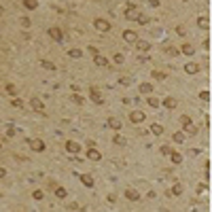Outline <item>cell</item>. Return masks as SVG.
Masks as SVG:
<instances>
[{"instance_id":"cell-44","label":"cell","mask_w":212,"mask_h":212,"mask_svg":"<svg viewBox=\"0 0 212 212\" xmlns=\"http://www.w3.org/2000/svg\"><path fill=\"white\" fill-rule=\"evenodd\" d=\"M170 55H180V49H166Z\"/></svg>"},{"instance_id":"cell-4","label":"cell","mask_w":212,"mask_h":212,"mask_svg":"<svg viewBox=\"0 0 212 212\" xmlns=\"http://www.w3.org/2000/svg\"><path fill=\"white\" fill-rule=\"evenodd\" d=\"M138 15H140V11L136 9V4H131V2H129V4L125 6V19L136 21V19H138Z\"/></svg>"},{"instance_id":"cell-30","label":"cell","mask_w":212,"mask_h":212,"mask_svg":"<svg viewBox=\"0 0 212 212\" xmlns=\"http://www.w3.org/2000/svg\"><path fill=\"white\" fill-rule=\"evenodd\" d=\"M113 62H115V64H119V66H121V64H123V62H125V57H123V53H115V55H113Z\"/></svg>"},{"instance_id":"cell-1","label":"cell","mask_w":212,"mask_h":212,"mask_svg":"<svg viewBox=\"0 0 212 212\" xmlns=\"http://www.w3.org/2000/svg\"><path fill=\"white\" fill-rule=\"evenodd\" d=\"M28 146H30L34 153H42V151L47 149V144H45L42 140H38V138H28Z\"/></svg>"},{"instance_id":"cell-38","label":"cell","mask_w":212,"mask_h":212,"mask_svg":"<svg viewBox=\"0 0 212 212\" xmlns=\"http://www.w3.org/2000/svg\"><path fill=\"white\" fill-rule=\"evenodd\" d=\"M21 26H23V28H30V26H32V19H30V17H21Z\"/></svg>"},{"instance_id":"cell-17","label":"cell","mask_w":212,"mask_h":212,"mask_svg":"<svg viewBox=\"0 0 212 212\" xmlns=\"http://www.w3.org/2000/svg\"><path fill=\"white\" fill-rule=\"evenodd\" d=\"M185 72H187V74H197V72H199V66L193 64V62H189V64L185 66Z\"/></svg>"},{"instance_id":"cell-19","label":"cell","mask_w":212,"mask_h":212,"mask_svg":"<svg viewBox=\"0 0 212 212\" xmlns=\"http://www.w3.org/2000/svg\"><path fill=\"white\" fill-rule=\"evenodd\" d=\"M185 131H187V134H189V136H195V134H197V125H193V121H189V123H185Z\"/></svg>"},{"instance_id":"cell-34","label":"cell","mask_w":212,"mask_h":212,"mask_svg":"<svg viewBox=\"0 0 212 212\" xmlns=\"http://www.w3.org/2000/svg\"><path fill=\"white\" fill-rule=\"evenodd\" d=\"M72 102H74V104H77V106H83V98H81V95H79V93H72Z\"/></svg>"},{"instance_id":"cell-6","label":"cell","mask_w":212,"mask_h":212,"mask_svg":"<svg viewBox=\"0 0 212 212\" xmlns=\"http://www.w3.org/2000/svg\"><path fill=\"white\" fill-rule=\"evenodd\" d=\"M47 34H49L53 41H57V42L64 41V32H62L59 28H55V26H53V28H49V32H47Z\"/></svg>"},{"instance_id":"cell-26","label":"cell","mask_w":212,"mask_h":212,"mask_svg":"<svg viewBox=\"0 0 212 212\" xmlns=\"http://www.w3.org/2000/svg\"><path fill=\"white\" fill-rule=\"evenodd\" d=\"M151 131H153L155 136H161V134H163V125H159V123H153V125H151Z\"/></svg>"},{"instance_id":"cell-43","label":"cell","mask_w":212,"mask_h":212,"mask_svg":"<svg viewBox=\"0 0 212 212\" xmlns=\"http://www.w3.org/2000/svg\"><path fill=\"white\" fill-rule=\"evenodd\" d=\"M159 4H161V2H159V0H149V6H153V9H157V6H159Z\"/></svg>"},{"instance_id":"cell-31","label":"cell","mask_w":212,"mask_h":212,"mask_svg":"<svg viewBox=\"0 0 212 212\" xmlns=\"http://www.w3.org/2000/svg\"><path fill=\"white\" fill-rule=\"evenodd\" d=\"M146 104H149V106H153V108H159V106H161V102H159L157 98H149V100H146Z\"/></svg>"},{"instance_id":"cell-16","label":"cell","mask_w":212,"mask_h":212,"mask_svg":"<svg viewBox=\"0 0 212 212\" xmlns=\"http://www.w3.org/2000/svg\"><path fill=\"white\" fill-rule=\"evenodd\" d=\"M180 53H185V55H195V47H193L191 42H185L182 49H180Z\"/></svg>"},{"instance_id":"cell-13","label":"cell","mask_w":212,"mask_h":212,"mask_svg":"<svg viewBox=\"0 0 212 212\" xmlns=\"http://www.w3.org/2000/svg\"><path fill=\"white\" fill-rule=\"evenodd\" d=\"M125 197L129 199V202H138V199H140V193H138L136 189H127V191H125Z\"/></svg>"},{"instance_id":"cell-28","label":"cell","mask_w":212,"mask_h":212,"mask_svg":"<svg viewBox=\"0 0 212 212\" xmlns=\"http://www.w3.org/2000/svg\"><path fill=\"white\" fill-rule=\"evenodd\" d=\"M68 55H70V57H74V59H79V57H83V51H81V49H70V51H68Z\"/></svg>"},{"instance_id":"cell-2","label":"cell","mask_w":212,"mask_h":212,"mask_svg":"<svg viewBox=\"0 0 212 212\" xmlns=\"http://www.w3.org/2000/svg\"><path fill=\"white\" fill-rule=\"evenodd\" d=\"M93 28L98 30V32H110V21H106V19H102V17H98L95 21H93Z\"/></svg>"},{"instance_id":"cell-18","label":"cell","mask_w":212,"mask_h":212,"mask_svg":"<svg viewBox=\"0 0 212 212\" xmlns=\"http://www.w3.org/2000/svg\"><path fill=\"white\" fill-rule=\"evenodd\" d=\"M134 45H136V49H138V51H149V49H151V42H149V41H136Z\"/></svg>"},{"instance_id":"cell-5","label":"cell","mask_w":212,"mask_h":212,"mask_svg":"<svg viewBox=\"0 0 212 212\" xmlns=\"http://www.w3.org/2000/svg\"><path fill=\"white\" fill-rule=\"evenodd\" d=\"M129 121L136 123V125H140V123L146 121V115H144L142 110H131V113H129Z\"/></svg>"},{"instance_id":"cell-7","label":"cell","mask_w":212,"mask_h":212,"mask_svg":"<svg viewBox=\"0 0 212 212\" xmlns=\"http://www.w3.org/2000/svg\"><path fill=\"white\" fill-rule=\"evenodd\" d=\"M66 151H68V153H72V155H77V153L81 151V144H79V142H74V140H66Z\"/></svg>"},{"instance_id":"cell-40","label":"cell","mask_w":212,"mask_h":212,"mask_svg":"<svg viewBox=\"0 0 212 212\" xmlns=\"http://www.w3.org/2000/svg\"><path fill=\"white\" fill-rule=\"evenodd\" d=\"M206 191H208V185H206V182L197 185V193H199V195H202V193H206Z\"/></svg>"},{"instance_id":"cell-23","label":"cell","mask_w":212,"mask_h":212,"mask_svg":"<svg viewBox=\"0 0 212 212\" xmlns=\"http://www.w3.org/2000/svg\"><path fill=\"white\" fill-rule=\"evenodd\" d=\"M55 197H59V199H66V197H68V191H66L64 187H57V189H55Z\"/></svg>"},{"instance_id":"cell-11","label":"cell","mask_w":212,"mask_h":212,"mask_svg":"<svg viewBox=\"0 0 212 212\" xmlns=\"http://www.w3.org/2000/svg\"><path fill=\"white\" fill-rule=\"evenodd\" d=\"M87 157H89L91 161H100V159H102V153H100L98 149H89V151H87Z\"/></svg>"},{"instance_id":"cell-14","label":"cell","mask_w":212,"mask_h":212,"mask_svg":"<svg viewBox=\"0 0 212 212\" xmlns=\"http://www.w3.org/2000/svg\"><path fill=\"white\" fill-rule=\"evenodd\" d=\"M30 106H32V108H34V110H45V104H42V100H38V98H32V100H30Z\"/></svg>"},{"instance_id":"cell-48","label":"cell","mask_w":212,"mask_h":212,"mask_svg":"<svg viewBox=\"0 0 212 212\" xmlns=\"http://www.w3.org/2000/svg\"><path fill=\"white\" fill-rule=\"evenodd\" d=\"M4 176H6V170H4V168H0V178H4Z\"/></svg>"},{"instance_id":"cell-9","label":"cell","mask_w":212,"mask_h":212,"mask_svg":"<svg viewBox=\"0 0 212 212\" xmlns=\"http://www.w3.org/2000/svg\"><path fill=\"white\" fill-rule=\"evenodd\" d=\"M123 41H125V42H131V45H134V42L138 41V34H136L134 30H123Z\"/></svg>"},{"instance_id":"cell-8","label":"cell","mask_w":212,"mask_h":212,"mask_svg":"<svg viewBox=\"0 0 212 212\" xmlns=\"http://www.w3.org/2000/svg\"><path fill=\"white\" fill-rule=\"evenodd\" d=\"M161 106H163V108H168V110H174V108L178 106V102H176V98H172V95H168V98H163V102H161Z\"/></svg>"},{"instance_id":"cell-45","label":"cell","mask_w":212,"mask_h":212,"mask_svg":"<svg viewBox=\"0 0 212 212\" xmlns=\"http://www.w3.org/2000/svg\"><path fill=\"white\" fill-rule=\"evenodd\" d=\"M6 136H15V127H13V125L6 127Z\"/></svg>"},{"instance_id":"cell-39","label":"cell","mask_w":212,"mask_h":212,"mask_svg":"<svg viewBox=\"0 0 212 212\" xmlns=\"http://www.w3.org/2000/svg\"><path fill=\"white\" fill-rule=\"evenodd\" d=\"M11 106H15V108H23V102H21V100H17V98H13Z\"/></svg>"},{"instance_id":"cell-41","label":"cell","mask_w":212,"mask_h":212,"mask_svg":"<svg viewBox=\"0 0 212 212\" xmlns=\"http://www.w3.org/2000/svg\"><path fill=\"white\" fill-rule=\"evenodd\" d=\"M159 153H161V155H170V153H172V149H170L168 144H163V146L159 149Z\"/></svg>"},{"instance_id":"cell-22","label":"cell","mask_w":212,"mask_h":212,"mask_svg":"<svg viewBox=\"0 0 212 212\" xmlns=\"http://www.w3.org/2000/svg\"><path fill=\"white\" fill-rule=\"evenodd\" d=\"M4 89H6V93H9V95H13V98H15V95H17V91H19L13 83H6V85H4Z\"/></svg>"},{"instance_id":"cell-15","label":"cell","mask_w":212,"mask_h":212,"mask_svg":"<svg viewBox=\"0 0 212 212\" xmlns=\"http://www.w3.org/2000/svg\"><path fill=\"white\" fill-rule=\"evenodd\" d=\"M197 26H199L202 30H210V17H204V15H202V17L197 19Z\"/></svg>"},{"instance_id":"cell-47","label":"cell","mask_w":212,"mask_h":212,"mask_svg":"<svg viewBox=\"0 0 212 212\" xmlns=\"http://www.w3.org/2000/svg\"><path fill=\"white\" fill-rule=\"evenodd\" d=\"M89 53H91V55H98V49H95V47H91V45H89Z\"/></svg>"},{"instance_id":"cell-24","label":"cell","mask_w":212,"mask_h":212,"mask_svg":"<svg viewBox=\"0 0 212 212\" xmlns=\"http://www.w3.org/2000/svg\"><path fill=\"white\" fill-rule=\"evenodd\" d=\"M23 6H26L28 11H34V9L38 6V0H23Z\"/></svg>"},{"instance_id":"cell-25","label":"cell","mask_w":212,"mask_h":212,"mask_svg":"<svg viewBox=\"0 0 212 212\" xmlns=\"http://www.w3.org/2000/svg\"><path fill=\"white\" fill-rule=\"evenodd\" d=\"M151 91H153V85H151V83H142V85H140V93H144V95H149Z\"/></svg>"},{"instance_id":"cell-12","label":"cell","mask_w":212,"mask_h":212,"mask_svg":"<svg viewBox=\"0 0 212 212\" xmlns=\"http://www.w3.org/2000/svg\"><path fill=\"white\" fill-rule=\"evenodd\" d=\"M108 127H110V129H115V131H119V129L123 127V123H121L117 117H110V119H108Z\"/></svg>"},{"instance_id":"cell-3","label":"cell","mask_w":212,"mask_h":212,"mask_svg":"<svg viewBox=\"0 0 212 212\" xmlns=\"http://www.w3.org/2000/svg\"><path fill=\"white\" fill-rule=\"evenodd\" d=\"M89 98H91V102H93V104H98V106H102V104H104V95L100 93V89H98V87H91V89H89Z\"/></svg>"},{"instance_id":"cell-37","label":"cell","mask_w":212,"mask_h":212,"mask_svg":"<svg viewBox=\"0 0 212 212\" xmlns=\"http://www.w3.org/2000/svg\"><path fill=\"white\" fill-rule=\"evenodd\" d=\"M146 21H149V19H146V15H142V13H140V15H138V19H136V23H140V26H144Z\"/></svg>"},{"instance_id":"cell-42","label":"cell","mask_w":212,"mask_h":212,"mask_svg":"<svg viewBox=\"0 0 212 212\" xmlns=\"http://www.w3.org/2000/svg\"><path fill=\"white\" fill-rule=\"evenodd\" d=\"M32 197H34V199H42V197H45V193H42V191H34V193H32Z\"/></svg>"},{"instance_id":"cell-49","label":"cell","mask_w":212,"mask_h":212,"mask_svg":"<svg viewBox=\"0 0 212 212\" xmlns=\"http://www.w3.org/2000/svg\"><path fill=\"white\" fill-rule=\"evenodd\" d=\"M2 13H4V6H2V4H0V15H2Z\"/></svg>"},{"instance_id":"cell-21","label":"cell","mask_w":212,"mask_h":212,"mask_svg":"<svg viewBox=\"0 0 212 212\" xmlns=\"http://www.w3.org/2000/svg\"><path fill=\"white\" fill-rule=\"evenodd\" d=\"M170 159H172V163H176V166H178V163H182V155H180V153H176V151H172V153H170Z\"/></svg>"},{"instance_id":"cell-27","label":"cell","mask_w":212,"mask_h":212,"mask_svg":"<svg viewBox=\"0 0 212 212\" xmlns=\"http://www.w3.org/2000/svg\"><path fill=\"white\" fill-rule=\"evenodd\" d=\"M172 140H174L176 144H182V142H185V134H182V131H176V134L172 136Z\"/></svg>"},{"instance_id":"cell-32","label":"cell","mask_w":212,"mask_h":212,"mask_svg":"<svg viewBox=\"0 0 212 212\" xmlns=\"http://www.w3.org/2000/svg\"><path fill=\"white\" fill-rule=\"evenodd\" d=\"M113 142H115V144H119V146H123V144H125V138H123L121 134H115V138H113Z\"/></svg>"},{"instance_id":"cell-29","label":"cell","mask_w":212,"mask_h":212,"mask_svg":"<svg viewBox=\"0 0 212 212\" xmlns=\"http://www.w3.org/2000/svg\"><path fill=\"white\" fill-rule=\"evenodd\" d=\"M41 68H47V70H55V64H51L49 59H41Z\"/></svg>"},{"instance_id":"cell-36","label":"cell","mask_w":212,"mask_h":212,"mask_svg":"<svg viewBox=\"0 0 212 212\" xmlns=\"http://www.w3.org/2000/svg\"><path fill=\"white\" fill-rule=\"evenodd\" d=\"M170 193H172V195H176V197H178V195H180V193H182V187H180V185H174V187H172V191H170Z\"/></svg>"},{"instance_id":"cell-33","label":"cell","mask_w":212,"mask_h":212,"mask_svg":"<svg viewBox=\"0 0 212 212\" xmlns=\"http://www.w3.org/2000/svg\"><path fill=\"white\" fill-rule=\"evenodd\" d=\"M151 74H153L155 81H166V72H157V70H155V72H151Z\"/></svg>"},{"instance_id":"cell-20","label":"cell","mask_w":212,"mask_h":212,"mask_svg":"<svg viewBox=\"0 0 212 212\" xmlns=\"http://www.w3.org/2000/svg\"><path fill=\"white\" fill-rule=\"evenodd\" d=\"M79 176H81V182H83L85 187H89V189L93 187V178H91L89 174H79Z\"/></svg>"},{"instance_id":"cell-46","label":"cell","mask_w":212,"mask_h":212,"mask_svg":"<svg viewBox=\"0 0 212 212\" xmlns=\"http://www.w3.org/2000/svg\"><path fill=\"white\" fill-rule=\"evenodd\" d=\"M189 121H191V119H189L187 115H182V117H180V123H182V125H185V123H189Z\"/></svg>"},{"instance_id":"cell-35","label":"cell","mask_w":212,"mask_h":212,"mask_svg":"<svg viewBox=\"0 0 212 212\" xmlns=\"http://www.w3.org/2000/svg\"><path fill=\"white\" fill-rule=\"evenodd\" d=\"M199 100H204V102H210V91H199Z\"/></svg>"},{"instance_id":"cell-10","label":"cell","mask_w":212,"mask_h":212,"mask_svg":"<svg viewBox=\"0 0 212 212\" xmlns=\"http://www.w3.org/2000/svg\"><path fill=\"white\" fill-rule=\"evenodd\" d=\"M93 62H95V66H100V68H104V66H108V57H104V55H93Z\"/></svg>"}]
</instances>
